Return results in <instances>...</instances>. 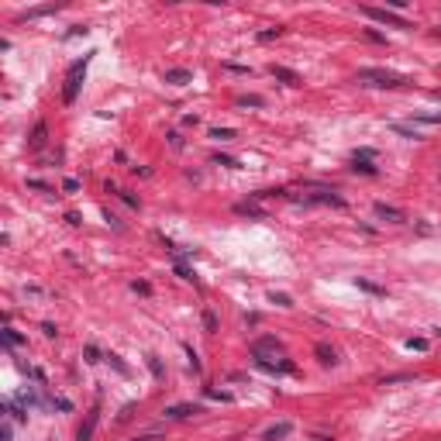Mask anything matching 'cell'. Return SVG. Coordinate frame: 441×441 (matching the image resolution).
<instances>
[{
    "label": "cell",
    "instance_id": "1",
    "mask_svg": "<svg viewBox=\"0 0 441 441\" xmlns=\"http://www.w3.org/2000/svg\"><path fill=\"white\" fill-rule=\"evenodd\" d=\"M359 83H365V86H403L407 79L389 73V69H359Z\"/></svg>",
    "mask_w": 441,
    "mask_h": 441
},
{
    "label": "cell",
    "instance_id": "2",
    "mask_svg": "<svg viewBox=\"0 0 441 441\" xmlns=\"http://www.w3.org/2000/svg\"><path fill=\"white\" fill-rule=\"evenodd\" d=\"M83 73H86V56L79 59V62H73V66H69V76H66V90H62V100H66V104H73V100H76Z\"/></svg>",
    "mask_w": 441,
    "mask_h": 441
},
{
    "label": "cell",
    "instance_id": "3",
    "mask_svg": "<svg viewBox=\"0 0 441 441\" xmlns=\"http://www.w3.org/2000/svg\"><path fill=\"white\" fill-rule=\"evenodd\" d=\"M365 14L372 21H379V24H389V28H407V21L397 18L393 11H386V7H365Z\"/></svg>",
    "mask_w": 441,
    "mask_h": 441
},
{
    "label": "cell",
    "instance_id": "4",
    "mask_svg": "<svg viewBox=\"0 0 441 441\" xmlns=\"http://www.w3.org/2000/svg\"><path fill=\"white\" fill-rule=\"evenodd\" d=\"M96 421H100V407H93L90 410V417H86V424L76 431V441H90L93 438V427H96Z\"/></svg>",
    "mask_w": 441,
    "mask_h": 441
},
{
    "label": "cell",
    "instance_id": "5",
    "mask_svg": "<svg viewBox=\"0 0 441 441\" xmlns=\"http://www.w3.org/2000/svg\"><path fill=\"white\" fill-rule=\"evenodd\" d=\"M272 76L283 79V83H289V86H300V76H297L293 69H286V66H272Z\"/></svg>",
    "mask_w": 441,
    "mask_h": 441
},
{
    "label": "cell",
    "instance_id": "6",
    "mask_svg": "<svg viewBox=\"0 0 441 441\" xmlns=\"http://www.w3.org/2000/svg\"><path fill=\"white\" fill-rule=\"evenodd\" d=\"M190 79H193L190 69H169V73H166V83H176V86H183V83H190Z\"/></svg>",
    "mask_w": 441,
    "mask_h": 441
},
{
    "label": "cell",
    "instance_id": "7",
    "mask_svg": "<svg viewBox=\"0 0 441 441\" xmlns=\"http://www.w3.org/2000/svg\"><path fill=\"white\" fill-rule=\"evenodd\" d=\"M286 434H289V421H283V424H276V427H269L262 441H279V438H286Z\"/></svg>",
    "mask_w": 441,
    "mask_h": 441
},
{
    "label": "cell",
    "instance_id": "8",
    "mask_svg": "<svg viewBox=\"0 0 441 441\" xmlns=\"http://www.w3.org/2000/svg\"><path fill=\"white\" fill-rule=\"evenodd\" d=\"M234 211L241 214V217H259V221H262V217H266V211H262V207H255V204H238V207H234Z\"/></svg>",
    "mask_w": 441,
    "mask_h": 441
},
{
    "label": "cell",
    "instance_id": "9",
    "mask_svg": "<svg viewBox=\"0 0 441 441\" xmlns=\"http://www.w3.org/2000/svg\"><path fill=\"white\" fill-rule=\"evenodd\" d=\"M376 214L386 217V221H403V214L397 211V207H386V204H376Z\"/></svg>",
    "mask_w": 441,
    "mask_h": 441
},
{
    "label": "cell",
    "instance_id": "10",
    "mask_svg": "<svg viewBox=\"0 0 441 441\" xmlns=\"http://www.w3.org/2000/svg\"><path fill=\"white\" fill-rule=\"evenodd\" d=\"M190 414H197V407H169V410H166V417H173V421H183V417H190Z\"/></svg>",
    "mask_w": 441,
    "mask_h": 441
},
{
    "label": "cell",
    "instance_id": "11",
    "mask_svg": "<svg viewBox=\"0 0 441 441\" xmlns=\"http://www.w3.org/2000/svg\"><path fill=\"white\" fill-rule=\"evenodd\" d=\"M45 134H48V128H45V124H35V131H31V149H41V145H45Z\"/></svg>",
    "mask_w": 441,
    "mask_h": 441
},
{
    "label": "cell",
    "instance_id": "12",
    "mask_svg": "<svg viewBox=\"0 0 441 441\" xmlns=\"http://www.w3.org/2000/svg\"><path fill=\"white\" fill-rule=\"evenodd\" d=\"M317 355H321V362H324V365H334V348L317 345Z\"/></svg>",
    "mask_w": 441,
    "mask_h": 441
},
{
    "label": "cell",
    "instance_id": "13",
    "mask_svg": "<svg viewBox=\"0 0 441 441\" xmlns=\"http://www.w3.org/2000/svg\"><path fill=\"white\" fill-rule=\"evenodd\" d=\"M393 131H400L403 138H414V141L421 138V131H414V128H407V124H393Z\"/></svg>",
    "mask_w": 441,
    "mask_h": 441
},
{
    "label": "cell",
    "instance_id": "14",
    "mask_svg": "<svg viewBox=\"0 0 441 441\" xmlns=\"http://www.w3.org/2000/svg\"><path fill=\"white\" fill-rule=\"evenodd\" d=\"M283 35V28H269V31H259V41H272Z\"/></svg>",
    "mask_w": 441,
    "mask_h": 441
},
{
    "label": "cell",
    "instance_id": "15",
    "mask_svg": "<svg viewBox=\"0 0 441 441\" xmlns=\"http://www.w3.org/2000/svg\"><path fill=\"white\" fill-rule=\"evenodd\" d=\"M214 138H221V141H231V138H234V131H231V128H214Z\"/></svg>",
    "mask_w": 441,
    "mask_h": 441
},
{
    "label": "cell",
    "instance_id": "16",
    "mask_svg": "<svg viewBox=\"0 0 441 441\" xmlns=\"http://www.w3.org/2000/svg\"><path fill=\"white\" fill-rule=\"evenodd\" d=\"M272 304H279V307H293V300H289L286 293H272Z\"/></svg>",
    "mask_w": 441,
    "mask_h": 441
},
{
    "label": "cell",
    "instance_id": "17",
    "mask_svg": "<svg viewBox=\"0 0 441 441\" xmlns=\"http://www.w3.org/2000/svg\"><path fill=\"white\" fill-rule=\"evenodd\" d=\"M4 338H7V345H21V334L14 331V327H7V331H4Z\"/></svg>",
    "mask_w": 441,
    "mask_h": 441
},
{
    "label": "cell",
    "instance_id": "18",
    "mask_svg": "<svg viewBox=\"0 0 441 441\" xmlns=\"http://www.w3.org/2000/svg\"><path fill=\"white\" fill-rule=\"evenodd\" d=\"M176 272H179V276H183V279H193V272H190V266H186V262H179V259H176Z\"/></svg>",
    "mask_w": 441,
    "mask_h": 441
},
{
    "label": "cell",
    "instance_id": "19",
    "mask_svg": "<svg viewBox=\"0 0 441 441\" xmlns=\"http://www.w3.org/2000/svg\"><path fill=\"white\" fill-rule=\"evenodd\" d=\"M117 197H121V200H124V204H128V207H138V200H134L131 193H124V190H114Z\"/></svg>",
    "mask_w": 441,
    "mask_h": 441
},
{
    "label": "cell",
    "instance_id": "20",
    "mask_svg": "<svg viewBox=\"0 0 441 441\" xmlns=\"http://www.w3.org/2000/svg\"><path fill=\"white\" fill-rule=\"evenodd\" d=\"M149 369H152V376H162V365H159L155 355H149Z\"/></svg>",
    "mask_w": 441,
    "mask_h": 441
},
{
    "label": "cell",
    "instance_id": "21",
    "mask_svg": "<svg viewBox=\"0 0 441 441\" xmlns=\"http://www.w3.org/2000/svg\"><path fill=\"white\" fill-rule=\"evenodd\" d=\"M86 362H100V352L93 345H86Z\"/></svg>",
    "mask_w": 441,
    "mask_h": 441
},
{
    "label": "cell",
    "instance_id": "22",
    "mask_svg": "<svg viewBox=\"0 0 441 441\" xmlns=\"http://www.w3.org/2000/svg\"><path fill=\"white\" fill-rule=\"evenodd\" d=\"M407 345H410V348H417V352H424V348H427V341H424V338H410Z\"/></svg>",
    "mask_w": 441,
    "mask_h": 441
},
{
    "label": "cell",
    "instance_id": "23",
    "mask_svg": "<svg viewBox=\"0 0 441 441\" xmlns=\"http://www.w3.org/2000/svg\"><path fill=\"white\" fill-rule=\"evenodd\" d=\"M241 104H245V107H262V100H259V96H241Z\"/></svg>",
    "mask_w": 441,
    "mask_h": 441
},
{
    "label": "cell",
    "instance_id": "24",
    "mask_svg": "<svg viewBox=\"0 0 441 441\" xmlns=\"http://www.w3.org/2000/svg\"><path fill=\"white\" fill-rule=\"evenodd\" d=\"M204 324H207V331H214V327H217V317H214V314H204Z\"/></svg>",
    "mask_w": 441,
    "mask_h": 441
},
{
    "label": "cell",
    "instance_id": "25",
    "mask_svg": "<svg viewBox=\"0 0 441 441\" xmlns=\"http://www.w3.org/2000/svg\"><path fill=\"white\" fill-rule=\"evenodd\" d=\"M359 286H362V289H369V293H383V289L376 286V283H365V279H362V283H359Z\"/></svg>",
    "mask_w": 441,
    "mask_h": 441
}]
</instances>
